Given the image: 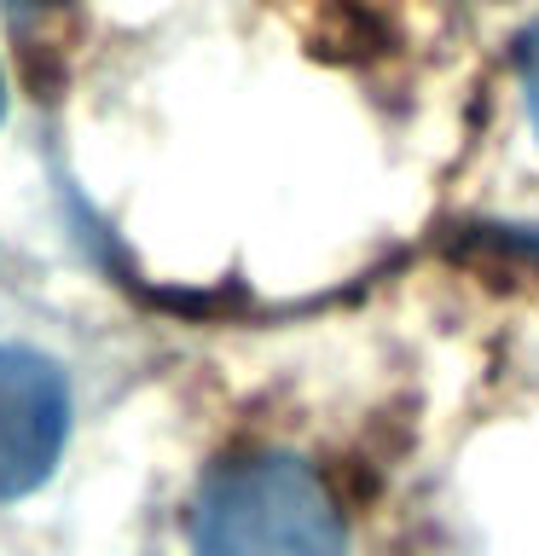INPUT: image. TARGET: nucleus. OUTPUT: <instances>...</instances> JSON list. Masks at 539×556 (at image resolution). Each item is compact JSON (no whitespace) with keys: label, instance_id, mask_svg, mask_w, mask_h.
I'll list each match as a JSON object with an SVG mask.
<instances>
[{"label":"nucleus","instance_id":"f257e3e1","mask_svg":"<svg viewBox=\"0 0 539 556\" xmlns=\"http://www.w3.org/2000/svg\"><path fill=\"white\" fill-rule=\"evenodd\" d=\"M198 556H342V510L290 452H250L203 481L191 510Z\"/></svg>","mask_w":539,"mask_h":556},{"label":"nucleus","instance_id":"f03ea898","mask_svg":"<svg viewBox=\"0 0 539 556\" xmlns=\"http://www.w3.org/2000/svg\"><path fill=\"white\" fill-rule=\"evenodd\" d=\"M70 441L64 371L35 348L0 342V498L35 493Z\"/></svg>","mask_w":539,"mask_h":556},{"label":"nucleus","instance_id":"7ed1b4c3","mask_svg":"<svg viewBox=\"0 0 539 556\" xmlns=\"http://www.w3.org/2000/svg\"><path fill=\"white\" fill-rule=\"evenodd\" d=\"M516 64H522V99H528V116H534V134H539V24H528V35H522Z\"/></svg>","mask_w":539,"mask_h":556},{"label":"nucleus","instance_id":"20e7f679","mask_svg":"<svg viewBox=\"0 0 539 556\" xmlns=\"http://www.w3.org/2000/svg\"><path fill=\"white\" fill-rule=\"evenodd\" d=\"M0 111H7V76H0Z\"/></svg>","mask_w":539,"mask_h":556}]
</instances>
